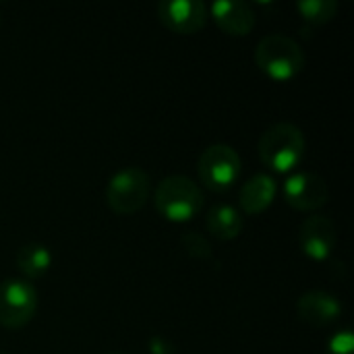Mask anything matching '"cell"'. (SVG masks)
<instances>
[{"mask_svg":"<svg viewBox=\"0 0 354 354\" xmlns=\"http://www.w3.org/2000/svg\"><path fill=\"white\" fill-rule=\"evenodd\" d=\"M257 151L261 162L270 170L278 174H288L305 160L307 139L301 127H297L295 122H276L261 133Z\"/></svg>","mask_w":354,"mask_h":354,"instance_id":"6da1fadb","label":"cell"},{"mask_svg":"<svg viewBox=\"0 0 354 354\" xmlns=\"http://www.w3.org/2000/svg\"><path fill=\"white\" fill-rule=\"evenodd\" d=\"M203 191L201 187L183 174L166 176L158 183L153 193L156 212L174 224H185L195 220L203 209Z\"/></svg>","mask_w":354,"mask_h":354,"instance_id":"7a4b0ae2","label":"cell"},{"mask_svg":"<svg viewBox=\"0 0 354 354\" xmlns=\"http://www.w3.org/2000/svg\"><path fill=\"white\" fill-rule=\"evenodd\" d=\"M255 64L274 81H290L303 73L307 56L297 39L282 33H272L259 39L255 48Z\"/></svg>","mask_w":354,"mask_h":354,"instance_id":"3957f363","label":"cell"},{"mask_svg":"<svg viewBox=\"0 0 354 354\" xmlns=\"http://www.w3.org/2000/svg\"><path fill=\"white\" fill-rule=\"evenodd\" d=\"M151 195V180L143 168H122L106 185V205L118 216H133L145 207Z\"/></svg>","mask_w":354,"mask_h":354,"instance_id":"277c9868","label":"cell"},{"mask_svg":"<svg viewBox=\"0 0 354 354\" xmlns=\"http://www.w3.org/2000/svg\"><path fill=\"white\" fill-rule=\"evenodd\" d=\"M243 160L239 151L228 143H214L205 147L197 160V174L205 189L214 193H226L241 178Z\"/></svg>","mask_w":354,"mask_h":354,"instance_id":"5b68a950","label":"cell"},{"mask_svg":"<svg viewBox=\"0 0 354 354\" xmlns=\"http://www.w3.org/2000/svg\"><path fill=\"white\" fill-rule=\"evenodd\" d=\"M37 290L25 278L0 282V326L6 330L25 328L37 313Z\"/></svg>","mask_w":354,"mask_h":354,"instance_id":"8992f818","label":"cell"},{"mask_svg":"<svg viewBox=\"0 0 354 354\" xmlns=\"http://www.w3.org/2000/svg\"><path fill=\"white\" fill-rule=\"evenodd\" d=\"M282 195L297 212H317L330 201V187L319 174L295 172L284 180Z\"/></svg>","mask_w":354,"mask_h":354,"instance_id":"52a82bcc","label":"cell"},{"mask_svg":"<svg viewBox=\"0 0 354 354\" xmlns=\"http://www.w3.org/2000/svg\"><path fill=\"white\" fill-rule=\"evenodd\" d=\"M156 12L160 23L178 35H193L209 21L207 6L199 0H162Z\"/></svg>","mask_w":354,"mask_h":354,"instance_id":"ba28073f","label":"cell"},{"mask_svg":"<svg viewBox=\"0 0 354 354\" xmlns=\"http://www.w3.org/2000/svg\"><path fill=\"white\" fill-rule=\"evenodd\" d=\"M299 245L311 261H328L338 245V230L326 216H309L299 230Z\"/></svg>","mask_w":354,"mask_h":354,"instance_id":"9c48e42d","label":"cell"},{"mask_svg":"<svg viewBox=\"0 0 354 354\" xmlns=\"http://www.w3.org/2000/svg\"><path fill=\"white\" fill-rule=\"evenodd\" d=\"M207 12L224 33L234 37L249 35L257 25V15L245 0H218L207 6Z\"/></svg>","mask_w":354,"mask_h":354,"instance_id":"30bf717a","label":"cell"},{"mask_svg":"<svg viewBox=\"0 0 354 354\" xmlns=\"http://www.w3.org/2000/svg\"><path fill=\"white\" fill-rule=\"evenodd\" d=\"M297 315L311 328H328L342 315V303L326 290H309L297 301Z\"/></svg>","mask_w":354,"mask_h":354,"instance_id":"8fae6325","label":"cell"},{"mask_svg":"<svg viewBox=\"0 0 354 354\" xmlns=\"http://www.w3.org/2000/svg\"><path fill=\"white\" fill-rule=\"evenodd\" d=\"M278 195V183L272 174L259 172L243 183L239 191V212L243 216H261Z\"/></svg>","mask_w":354,"mask_h":354,"instance_id":"7c38bea8","label":"cell"},{"mask_svg":"<svg viewBox=\"0 0 354 354\" xmlns=\"http://www.w3.org/2000/svg\"><path fill=\"white\" fill-rule=\"evenodd\" d=\"M243 226H245V216L239 212V207L230 203H218L205 216V228L218 241L236 239L243 232Z\"/></svg>","mask_w":354,"mask_h":354,"instance_id":"4fadbf2b","label":"cell"},{"mask_svg":"<svg viewBox=\"0 0 354 354\" xmlns=\"http://www.w3.org/2000/svg\"><path fill=\"white\" fill-rule=\"evenodd\" d=\"M17 268L27 282L44 278L52 268V251L41 243H27L17 251Z\"/></svg>","mask_w":354,"mask_h":354,"instance_id":"5bb4252c","label":"cell"},{"mask_svg":"<svg viewBox=\"0 0 354 354\" xmlns=\"http://www.w3.org/2000/svg\"><path fill=\"white\" fill-rule=\"evenodd\" d=\"M297 10L305 23L319 27V25H328L336 19L340 4H338V0H299Z\"/></svg>","mask_w":354,"mask_h":354,"instance_id":"9a60e30c","label":"cell"},{"mask_svg":"<svg viewBox=\"0 0 354 354\" xmlns=\"http://www.w3.org/2000/svg\"><path fill=\"white\" fill-rule=\"evenodd\" d=\"M180 245L187 251V255L193 257V259H209L212 253H214L209 241L203 234H199V232H187V234H183Z\"/></svg>","mask_w":354,"mask_h":354,"instance_id":"2e32d148","label":"cell"},{"mask_svg":"<svg viewBox=\"0 0 354 354\" xmlns=\"http://www.w3.org/2000/svg\"><path fill=\"white\" fill-rule=\"evenodd\" d=\"M326 354H354L353 330L344 328V330L336 332L326 346Z\"/></svg>","mask_w":354,"mask_h":354,"instance_id":"e0dca14e","label":"cell"},{"mask_svg":"<svg viewBox=\"0 0 354 354\" xmlns=\"http://www.w3.org/2000/svg\"><path fill=\"white\" fill-rule=\"evenodd\" d=\"M149 354H172V346L166 344L162 338H151V342H149Z\"/></svg>","mask_w":354,"mask_h":354,"instance_id":"ac0fdd59","label":"cell"},{"mask_svg":"<svg viewBox=\"0 0 354 354\" xmlns=\"http://www.w3.org/2000/svg\"><path fill=\"white\" fill-rule=\"evenodd\" d=\"M108 354H118V353H108Z\"/></svg>","mask_w":354,"mask_h":354,"instance_id":"d6986e66","label":"cell"}]
</instances>
